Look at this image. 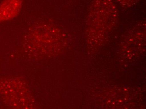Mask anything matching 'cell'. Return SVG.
Segmentation results:
<instances>
[{
    "instance_id": "6da1fadb",
    "label": "cell",
    "mask_w": 146,
    "mask_h": 109,
    "mask_svg": "<svg viewBox=\"0 0 146 109\" xmlns=\"http://www.w3.org/2000/svg\"><path fill=\"white\" fill-rule=\"evenodd\" d=\"M23 0H3L0 3V22L13 19L19 13Z\"/></svg>"
}]
</instances>
